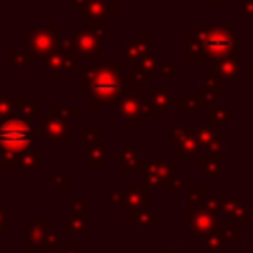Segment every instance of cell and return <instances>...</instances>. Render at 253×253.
<instances>
[{"label": "cell", "instance_id": "obj_26", "mask_svg": "<svg viewBox=\"0 0 253 253\" xmlns=\"http://www.w3.org/2000/svg\"><path fill=\"white\" fill-rule=\"evenodd\" d=\"M77 115H79V109L77 107H53L51 109V117L61 119V121L71 119V117H77Z\"/></svg>", "mask_w": 253, "mask_h": 253}, {"label": "cell", "instance_id": "obj_31", "mask_svg": "<svg viewBox=\"0 0 253 253\" xmlns=\"http://www.w3.org/2000/svg\"><path fill=\"white\" fill-rule=\"evenodd\" d=\"M239 14L253 18V0H241L239 2Z\"/></svg>", "mask_w": 253, "mask_h": 253}, {"label": "cell", "instance_id": "obj_34", "mask_svg": "<svg viewBox=\"0 0 253 253\" xmlns=\"http://www.w3.org/2000/svg\"><path fill=\"white\" fill-rule=\"evenodd\" d=\"M249 77H251V79H253V61H251V63H249Z\"/></svg>", "mask_w": 253, "mask_h": 253}, {"label": "cell", "instance_id": "obj_27", "mask_svg": "<svg viewBox=\"0 0 253 253\" xmlns=\"http://www.w3.org/2000/svg\"><path fill=\"white\" fill-rule=\"evenodd\" d=\"M6 59H8L10 63H14L16 67H26L30 61H34L28 53H18V51H10V53L6 55Z\"/></svg>", "mask_w": 253, "mask_h": 253}, {"label": "cell", "instance_id": "obj_19", "mask_svg": "<svg viewBox=\"0 0 253 253\" xmlns=\"http://www.w3.org/2000/svg\"><path fill=\"white\" fill-rule=\"evenodd\" d=\"M186 57H188V61H206V59H210L206 55L204 47L200 45V42L194 38V34L186 38Z\"/></svg>", "mask_w": 253, "mask_h": 253}, {"label": "cell", "instance_id": "obj_25", "mask_svg": "<svg viewBox=\"0 0 253 253\" xmlns=\"http://www.w3.org/2000/svg\"><path fill=\"white\" fill-rule=\"evenodd\" d=\"M119 158H121V160H125V162H126V166H130V168H136V166H138V156H136V152L132 150V146H130V144H126V146L123 148V152H121V154L117 152V160H119Z\"/></svg>", "mask_w": 253, "mask_h": 253}, {"label": "cell", "instance_id": "obj_29", "mask_svg": "<svg viewBox=\"0 0 253 253\" xmlns=\"http://www.w3.org/2000/svg\"><path fill=\"white\" fill-rule=\"evenodd\" d=\"M95 136H97V126H95V125H89V128H87L85 132H81L77 138H79V142H83V144H91V142H95Z\"/></svg>", "mask_w": 253, "mask_h": 253}, {"label": "cell", "instance_id": "obj_1", "mask_svg": "<svg viewBox=\"0 0 253 253\" xmlns=\"http://www.w3.org/2000/svg\"><path fill=\"white\" fill-rule=\"evenodd\" d=\"M63 43L77 59H85L95 65L99 55L105 51V24L89 22L83 28L71 26L63 38Z\"/></svg>", "mask_w": 253, "mask_h": 253}, {"label": "cell", "instance_id": "obj_3", "mask_svg": "<svg viewBox=\"0 0 253 253\" xmlns=\"http://www.w3.org/2000/svg\"><path fill=\"white\" fill-rule=\"evenodd\" d=\"M59 26H26V53L36 61L47 57L59 42Z\"/></svg>", "mask_w": 253, "mask_h": 253}, {"label": "cell", "instance_id": "obj_16", "mask_svg": "<svg viewBox=\"0 0 253 253\" xmlns=\"http://www.w3.org/2000/svg\"><path fill=\"white\" fill-rule=\"evenodd\" d=\"M194 136L200 148H204L206 152H219V134H215L213 130H210L208 126H196L194 128Z\"/></svg>", "mask_w": 253, "mask_h": 253}, {"label": "cell", "instance_id": "obj_32", "mask_svg": "<svg viewBox=\"0 0 253 253\" xmlns=\"http://www.w3.org/2000/svg\"><path fill=\"white\" fill-rule=\"evenodd\" d=\"M85 2H87V0H71V6H77V8H81Z\"/></svg>", "mask_w": 253, "mask_h": 253}, {"label": "cell", "instance_id": "obj_9", "mask_svg": "<svg viewBox=\"0 0 253 253\" xmlns=\"http://www.w3.org/2000/svg\"><path fill=\"white\" fill-rule=\"evenodd\" d=\"M67 53H69L67 45L63 43V40H59L57 45H55V49H53L47 57H43L42 67H43V71H47V73L51 75V79H61V73L65 71Z\"/></svg>", "mask_w": 253, "mask_h": 253}, {"label": "cell", "instance_id": "obj_36", "mask_svg": "<svg viewBox=\"0 0 253 253\" xmlns=\"http://www.w3.org/2000/svg\"><path fill=\"white\" fill-rule=\"evenodd\" d=\"M251 22H253V18H251Z\"/></svg>", "mask_w": 253, "mask_h": 253}, {"label": "cell", "instance_id": "obj_20", "mask_svg": "<svg viewBox=\"0 0 253 253\" xmlns=\"http://www.w3.org/2000/svg\"><path fill=\"white\" fill-rule=\"evenodd\" d=\"M172 107L186 111L188 117H194L198 113V105H196L194 97H172Z\"/></svg>", "mask_w": 253, "mask_h": 253}, {"label": "cell", "instance_id": "obj_15", "mask_svg": "<svg viewBox=\"0 0 253 253\" xmlns=\"http://www.w3.org/2000/svg\"><path fill=\"white\" fill-rule=\"evenodd\" d=\"M152 43V38L150 36H134L126 45H125V57L126 59H140L142 55L148 53V47Z\"/></svg>", "mask_w": 253, "mask_h": 253}, {"label": "cell", "instance_id": "obj_22", "mask_svg": "<svg viewBox=\"0 0 253 253\" xmlns=\"http://www.w3.org/2000/svg\"><path fill=\"white\" fill-rule=\"evenodd\" d=\"M12 117H14V105H12V99H8V93L4 89L0 95V125Z\"/></svg>", "mask_w": 253, "mask_h": 253}, {"label": "cell", "instance_id": "obj_17", "mask_svg": "<svg viewBox=\"0 0 253 253\" xmlns=\"http://www.w3.org/2000/svg\"><path fill=\"white\" fill-rule=\"evenodd\" d=\"M204 89L213 103V99H219L223 95V77L219 73H215L213 69H206L204 71Z\"/></svg>", "mask_w": 253, "mask_h": 253}, {"label": "cell", "instance_id": "obj_28", "mask_svg": "<svg viewBox=\"0 0 253 253\" xmlns=\"http://www.w3.org/2000/svg\"><path fill=\"white\" fill-rule=\"evenodd\" d=\"M194 101H196V105L202 107V109H206V107L211 105V99H210V95L206 93L204 87H198V89H196V93H194Z\"/></svg>", "mask_w": 253, "mask_h": 253}, {"label": "cell", "instance_id": "obj_5", "mask_svg": "<svg viewBox=\"0 0 253 253\" xmlns=\"http://www.w3.org/2000/svg\"><path fill=\"white\" fill-rule=\"evenodd\" d=\"M123 73L125 63L111 61V63H95L81 71L79 77V89H91L101 85H123Z\"/></svg>", "mask_w": 253, "mask_h": 253}, {"label": "cell", "instance_id": "obj_23", "mask_svg": "<svg viewBox=\"0 0 253 253\" xmlns=\"http://www.w3.org/2000/svg\"><path fill=\"white\" fill-rule=\"evenodd\" d=\"M105 144H95L89 152V166L91 168H101L105 166Z\"/></svg>", "mask_w": 253, "mask_h": 253}, {"label": "cell", "instance_id": "obj_13", "mask_svg": "<svg viewBox=\"0 0 253 253\" xmlns=\"http://www.w3.org/2000/svg\"><path fill=\"white\" fill-rule=\"evenodd\" d=\"M213 71L219 73L223 79H239V53L213 59Z\"/></svg>", "mask_w": 253, "mask_h": 253}, {"label": "cell", "instance_id": "obj_10", "mask_svg": "<svg viewBox=\"0 0 253 253\" xmlns=\"http://www.w3.org/2000/svg\"><path fill=\"white\" fill-rule=\"evenodd\" d=\"M172 109V95L164 89H154L150 93V99L144 101V115L150 113L154 117H166Z\"/></svg>", "mask_w": 253, "mask_h": 253}, {"label": "cell", "instance_id": "obj_24", "mask_svg": "<svg viewBox=\"0 0 253 253\" xmlns=\"http://www.w3.org/2000/svg\"><path fill=\"white\" fill-rule=\"evenodd\" d=\"M156 71L160 73V77H164V79H170V81H174V79L178 77V63H176V61H168V63H158Z\"/></svg>", "mask_w": 253, "mask_h": 253}, {"label": "cell", "instance_id": "obj_12", "mask_svg": "<svg viewBox=\"0 0 253 253\" xmlns=\"http://www.w3.org/2000/svg\"><path fill=\"white\" fill-rule=\"evenodd\" d=\"M43 134L47 142H61L69 136V126L65 121L55 117H43Z\"/></svg>", "mask_w": 253, "mask_h": 253}, {"label": "cell", "instance_id": "obj_7", "mask_svg": "<svg viewBox=\"0 0 253 253\" xmlns=\"http://www.w3.org/2000/svg\"><path fill=\"white\" fill-rule=\"evenodd\" d=\"M79 16L93 24H105L107 18L115 16V0H87L79 8Z\"/></svg>", "mask_w": 253, "mask_h": 253}, {"label": "cell", "instance_id": "obj_21", "mask_svg": "<svg viewBox=\"0 0 253 253\" xmlns=\"http://www.w3.org/2000/svg\"><path fill=\"white\" fill-rule=\"evenodd\" d=\"M18 164L20 166H26V168H38L42 166V154L40 152H34L32 148L18 154Z\"/></svg>", "mask_w": 253, "mask_h": 253}, {"label": "cell", "instance_id": "obj_2", "mask_svg": "<svg viewBox=\"0 0 253 253\" xmlns=\"http://www.w3.org/2000/svg\"><path fill=\"white\" fill-rule=\"evenodd\" d=\"M194 38L200 42L204 47L206 55L210 59L225 57V55H235L237 51V36L231 28L225 26H198L194 30Z\"/></svg>", "mask_w": 253, "mask_h": 253}, {"label": "cell", "instance_id": "obj_35", "mask_svg": "<svg viewBox=\"0 0 253 253\" xmlns=\"http://www.w3.org/2000/svg\"><path fill=\"white\" fill-rule=\"evenodd\" d=\"M2 91H4V89H2V87H0V95H2Z\"/></svg>", "mask_w": 253, "mask_h": 253}, {"label": "cell", "instance_id": "obj_33", "mask_svg": "<svg viewBox=\"0 0 253 253\" xmlns=\"http://www.w3.org/2000/svg\"><path fill=\"white\" fill-rule=\"evenodd\" d=\"M211 2H213L215 8H221V6H223V0H211Z\"/></svg>", "mask_w": 253, "mask_h": 253}, {"label": "cell", "instance_id": "obj_11", "mask_svg": "<svg viewBox=\"0 0 253 253\" xmlns=\"http://www.w3.org/2000/svg\"><path fill=\"white\" fill-rule=\"evenodd\" d=\"M158 63H160L158 53H150V51L146 55H142L140 59H136L134 65H132V77H134V81H138V83L146 81L150 77V73L156 71Z\"/></svg>", "mask_w": 253, "mask_h": 253}, {"label": "cell", "instance_id": "obj_30", "mask_svg": "<svg viewBox=\"0 0 253 253\" xmlns=\"http://www.w3.org/2000/svg\"><path fill=\"white\" fill-rule=\"evenodd\" d=\"M14 158H18V156L12 154V152H8V150H2V148H0V168H12V166L16 164Z\"/></svg>", "mask_w": 253, "mask_h": 253}, {"label": "cell", "instance_id": "obj_4", "mask_svg": "<svg viewBox=\"0 0 253 253\" xmlns=\"http://www.w3.org/2000/svg\"><path fill=\"white\" fill-rule=\"evenodd\" d=\"M32 146V125L20 117H12L0 125V148L22 154Z\"/></svg>", "mask_w": 253, "mask_h": 253}, {"label": "cell", "instance_id": "obj_8", "mask_svg": "<svg viewBox=\"0 0 253 253\" xmlns=\"http://www.w3.org/2000/svg\"><path fill=\"white\" fill-rule=\"evenodd\" d=\"M123 97V85H101L91 87L87 95L89 107H103V105H117Z\"/></svg>", "mask_w": 253, "mask_h": 253}, {"label": "cell", "instance_id": "obj_14", "mask_svg": "<svg viewBox=\"0 0 253 253\" xmlns=\"http://www.w3.org/2000/svg\"><path fill=\"white\" fill-rule=\"evenodd\" d=\"M12 105H14V117H20L24 121H34V119H43V109L34 105L32 101L28 99H22V97H14L12 99Z\"/></svg>", "mask_w": 253, "mask_h": 253}, {"label": "cell", "instance_id": "obj_6", "mask_svg": "<svg viewBox=\"0 0 253 253\" xmlns=\"http://www.w3.org/2000/svg\"><path fill=\"white\" fill-rule=\"evenodd\" d=\"M115 111L121 119L128 121V123H134V125H140L142 115H144V101L140 99L138 93L126 91V93H123V97L115 105Z\"/></svg>", "mask_w": 253, "mask_h": 253}, {"label": "cell", "instance_id": "obj_18", "mask_svg": "<svg viewBox=\"0 0 253 253\" xmlns=\"http://www.w3.org/2000/svg\"><path fill=\"white\" fill-rule=\"evenodd\" d=\"M229 121H231V113L225 107H211L210 105L204 111V123L208 126H211V125H225Z\"/></svg>", "mask_w": 253, "mask_h": 253}]
</instances>
